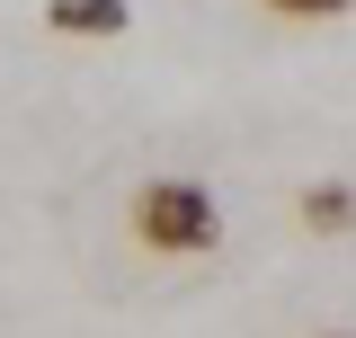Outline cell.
<instances>
[{
  "instance_id": "obj_1",
  "label": "cell",
  "mask_w": 356,
  "mask_h": 338,
  "mask_svg": "<svg viewBox=\"0 0 356 338\" xmlns=\"http://www.w3.org/2000/svg\"><path fill=\"white\" fill-rule=\"evenodd\" d=\"M222 223H214V196L196 187V178H161V187H143V241L152 250H205Z\"/></svg>"
},
{
  "instance_id": "obj_5",
  "label": "cell",
  "mask_w": 356,
  "mask_h": 338,
  "mask_svg": "<svg viewBox=\"0 0 356 338\" xmlns=\"http://www.w3.org/2000/svg\"><path fill=\"white\" fill-rule=\"evenodd\" d=\"M339 338H348V330H339Z\"/></svg>"
},
{
  "instance_id": "obj_3",
  "label": "cell",
  "mask_w": 356,
  "mask_h": 338,
  "mask_svg": "<svg viewBox=\"0 0 356 338\" xmlns=\"http://www.w3.org/2000/svg\"><path fill=\"white\" fill-rule=\"evenodd\" d=\"M54 27H125V0H54Z\"/></svg>"
},
{
  "instance_id": "obj_2",
  "label": "cell",
  "mask_w": 356,
  "mask_h": 338,
  "mask_svg": "<svg viewBox=\"0 0 356 338\" xmlns=\"http://www.w3.org/2000/svg\"><path fill=\"white\" fill-rule=\"evenodd\" d=\"M303 223H312V232H348V223H356V187H339V178L312 187V196H303Z\"/></svg>"
},
{
  "instance_id": "obj_4",
  "label": "cell",
  "mask_w": 356,
  "mask_h": 338,
  "mask_svg": "<svg viewBox=\"0 0 356 338\" xmlns=\"http://www.w3.org/2000/svg\"><path fill=\"white\" fill-rule=\"evenodd\" d=\"M267 9H285V18H339V9H356V0H267Z\"/></svg>"
}]
</instances>
